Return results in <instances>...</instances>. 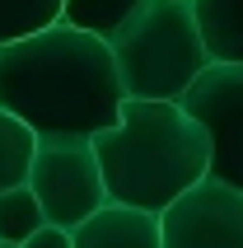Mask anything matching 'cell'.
<instances>
[{
    "instance_id": "obj_1",
    "label": "cell",
    "mask_w": 243,
    "mask_h": 248,
    "mask_svg": "<svg viewBox=\"0 0 243 248\" xmlns=\"http://www.w3.org/2000/svg\"><path fill=\"white\" fill-rule=\"evenodd\" d=\"M126 89L108 38L75 24H52L0 47V108L38 136H98L122 117Z\"/></svg>"
},
{
    "instance_id": "obj_2",
    "label": "cell",
    "mask_w": 243,
    "mask_h": 248,
    "mask_svg": "<svg viewBox=\"0 0 243 248\" xmlns=\"http://www.w3.org/2000/svg\"><path fill=\"white\" fill-rule=\"evenodd\" d=\"M108 202L159 216L211 173V140L178 98H131L122 117L94 136Z\"/></svg>"
},
{
    "instance_id": "obj_3",
    "label": "cell",
    "mask_w": 243,
    "mask_h": 248,
    "mask_svg": "<svg viewBox=\"0 0 243 248\" xmlns=\"http://www.w3.org/2000/svg\"><path fill=\"white\" fill-rule=\"evenodd\" d=\"M108 47L131 98H178L211 66L192 0H145L108 38Z\"/></svg>"
},
{
    "instance_id": "obj_4",
    "label": "cell",
    "mask_w": 243,
    "mask_h": 248,
    "mask_svg": "<svg viewBox=\"0 0 243 248\" xmlns=\"http://www.w3.org/2000/svg\"><path fill=\"white\" fill-rule=\"evenodd\" d=\"M28 187L38 192L47 220L61 225V230H75L94 211H103L108 206V183H103L94 136H38Z\"/></svg>"
},
{
    "instance_id": "obj_5",
    "label": "cell",
    "mask_w": 243,
    "mask_h": 248,
    "mask_svg": "<svg viewBox=\"0 0 243 248\" xmlns=\"http://www.w3.org/2000/svg\"><path fill=\"white\" fill-rule=\"evenodd\" d=\"M178 103L201 122L206 140H211V178L243 192V66L211 61L178 94Z\"/></svg>"
},
{
    "instance_id": "obj_6",
    "label": "cell",
    "mask_w": 243,
    "mask_h": 248,
    "mask_svg": "<svg viewBox=\"0 0 243 248\" xmlns=\"http://www.w3.org/2000/svg\"><path fill=\"white\" fill-rule=\"evenodd\" d=\"M164 248H243V192L206 173L159 211Z\"/></svg>"
},
{
    "instance_id": "obj_7",
    "label": "cell",
    "mask_w": 243,
    "mask_h": 248,
    "mask_svg": "<svg viewBox=\"0 0 243 248\" xmlns=\"http://www.w3.org/2000/svg\"><path fill=\"white\" fill-rule=\"evenodd\" d=\"M70 234H75V248H164L159 216L140 206H122V202H108Z\"/></svg>"
},
{
    "instance_id": "obj_8",
    "label": "cell",
    "mask_w": 243,
    "mask_h": 248,
    "mask_svg": "<svg viewBox=\"0 0 243 248\" xmlns=\"http://www.w3.org/2000/svg\"><path fill=\"white\" fill-rule=\"evenodd\" d=\"M192 10H197L211 61L243 66V0H192Z\"/></svg>"
},
{
    "instance_id": "obj_9",
    "label": "cell",
    "mask_w": 243,
    "mask_h": 248,
    "mask_svg": "<svg viewBox=\"0 0 243 248\" xmlns=\"http://www.w3.org/2000/svg\"><path fill=\"white\" fill-rule=\"evenodd\" d=\"M33 150H38V131L24 117H14L10 108H0V192L28 183Z\"/></svg>"
},
{
    "instance_id": "obj_10",
    "label": "cell",
    "mask_w": 243,
    "mask_h": 248,
    "mask_svg": "<svg viewBox=\"0 0 243 248\" xmlns=\"http://www.w3.org/2000/svg\"><path fill=\"white\" fill-rule=\"evenodd\" d=\"M66 0H0V47L61 24Z\"/></svg>"
},
{
    "instance_id": "obj_11",
    "label": "cell",
    "mask_w": 243,
    "mask_h": 248,
    "mask_svg": "<svg viewBox=\"0 0 243 248\" xmlns=\"http://www.w3.org/2000/svg\"><path fill=\"white\" fill-rule=\"evenodd\" d=\"M42 225H47V211H42L38 192L19 183V187H5L0 192V239H14V244H24L28 234H38Z\"/></svg>"
},
{
    "instance_id": "obj_12",
    "label": "cell",
    "mask_w": 243,
    "mask_h": 248,
    "mask_svg": "<svg viewBox=\"0 0 243 248\" xmlns=\"http://www.w3.org/2000/svg\"><path fill=\"white\" fill-rule=\"evenodd\" d=\"M140 5H145V0H66L61 19L75 24V28H89V33H98V38H112Z\"/></svg>"
},
{
    "instance_id": "obj_13",
    "label": "cell",
    "mask_w": 243,
    "mask_h": 248,
    "mask_svg": "<svg viewBox=\"0 0 243 248\" xmlns=\"http://www.w3.org/2000/svg\"><path fill=\"white\" fill-rule=\"evenodd\" d=\"M24 248H75V234L47 220V225L38 230V234H28V239H24Z\"/></svg>"
},
{
    "instance_id": "obj_14",
    "label": "cell",
    "mask_w": 243,
    "mask_h": 248,
    "mask_svg": "<svg viewBox=\"0 0 243 248\" xmlns=\"http://www.w3.org/2000/svg\"><path fill=\"white\" fill-rule=\"evenodd\" d=\"M0 248H24V244H14V239H0Z\"/></svg>"
}]
</instances>
